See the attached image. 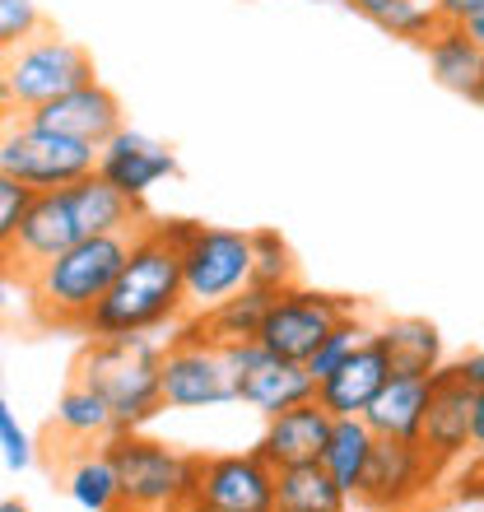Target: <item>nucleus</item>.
<instances>
[{"mask_svg":"<svg viewBox=\"0 0 484 512\" xmlns=\"http://www.w3.org/2000/svg\"><path fill=\"white\" fill-rule=\"evenodd\" d=\"M33 201H38V191L24 187L19 177L0 173V247L10 243L14 233H19V224L28 219V210H33Z\"/></svg>","mask_w":484,"mask_h":512,"instance_id":"obj_30","label":"nucleus"},{"mask_svg":"<svg viewBox=\"0 0 484 512\" xmlns=\"http://www.w3.org/2000/svg\"><path fill=\"white\" fill-rule=\"evenodd\" d=\"M331 429H336V415H331V410L312 396V401L294 405V410L270 415L252 452L266 461V466H275V471H289V466H312V461H322L326 443H331Z\"/></svg>","mask_w":484,"mask_h":512,"instance_id":"obj_15","label":"nucleus"},{"mask_svg":"<svg viewBox=\"0 0 484 512\" xmlns=\"http://www.w3.org/2000/svg\"><path fill=\"white\" fill-rule=\"evenodd\" d=\"M70 205H75V219H80L84 238H98V233H140L149 224L145 201H131L121 187H112L108 177H80L70 187Z\"/></svg>","mask_w":484,"mask_h":512,"instance_id":"obj_20","label":"nucleus"},{"mask_svg":"<svg viewBox=\"0 0 484 512\" xmlns=\"http://www.w3.org/2000/svg\"><path fill=\"white\" fill-rule=\"evenodd\" d=\"M438 480H443V471L433 466L429 452L419 443L377 438L373 461L363 471V485L354 494V503L373 512H419Z\"/></svg>","mask_w":484,"mask_h":512,"instance_id":"obj_10","label":"nucleus"},{"mask_svg":"<svg viewBox=\"0 0 484 512\" xmlns=\"http://www.w3.org/2000/svg\"><path fill=\"white\" fill-rule=\"evenodd\" d=\"M350 503L322 461L275 471V512H350Z\"/></svg>","mask_w":484,"mask_h":512,"instance_id":"obj_25","label":"nucleus"},{"mask_svg":"<svg viewBox=\"0 0 484 512\" xmlns=\"http://www.w3.org/2000/svg\"><path fill=\"white\" fill-rule=\"evenodd\" d=\"M84 233H80V219H75V205H70V187L61 191H38V201L28 210V219L19 224L10 243L0 247L5 256V275H19V284L33 275L38 266H47L52 256H61L66 247H75Z\"/></svg>","mask_w":484,"mask_h":512,"instance_id":"obj_14","label":"nucleus"},{"mask_svg":"<svg viewBox=\"0 0 484 512\" xmlns=\"http://www.w3.org/2000/svg\"><path fill=\"white\" fill-rule=\"evenodd\" d=\"M66 494L80 503L84 512H121V480H117V466H112V457L103 447L80 452V457L70 461Z\"/></svg>","mask_w":484,"mask_h":512,"instance_id":"obj_27","label":"nucleus"},{"mask_svg":"<svg viewBox=\"0 0 484 512\" xmlns=\"http://www.w3.org/2000/svg\"><path fill=\"white\" fill-rule=\"evenodd\" d=\"M419 447L429 452V461L443 475L457 471L466 457H475V387L461 382L452 373V364L433 373V401L429 415H424Z\"/></svg>","mask_w":484,"mask_h":512,"instance_id":"obj_13","label":"nucleus"},{"mask_svg":"<svg viewBox=\"0 0 484 512\" xmlns=\"http://www.w3.org/2000/svg\"><path fill=\"white\" fill-rule=\"evenodd\" d=\"M182 317H187L182 247L168 233V219H149L80 336H149V331H173Z\"/></svg>","mask_w":484,"mask_h":512,"instance_id":"obj_1","label":"nucleus"},{"mask_svg":"<svg viewBox=\"0 0 484 512\" xmlns=\"http://www.w3.org/2000/svg\"><path fill=\"white\" fill-rule=\"evenodd\" d=\"M233 368V387H238V401L252 405L256 415H280V410H294V405L312 401L317 396V378L308 373V364H294V359H275V354L261 345V340H247V345H233L224 350Z\"/></svg>","mask_w":484,"mask_h":512,"instance_id":"obj_11","label":"nucleus"},{"mask_svg":"<svg viewBox=\"0 0 484 512\" xmlns=\"http://www.w3.org/2000/svg\"><path fill=\"white\" fill-rule=\"evenodd\" d=\"M377 336V326H368L363 322V312L354 308V312H345V317H340L336 326H331V336L322 340V345H317V354H312L308 359V373L317 382L322 378H331V373H336L340 364H345V359H350V354H359L363 345H368V340Z\"/></svg>","mask_w":484,"mask_h":512,"instance_id":"obj_28","label":"nucleus"},{"mask_svg":"<svg viewBox=\"0 0 484 512\" xmlns=\"http://www.w3.org/2000/svg\"><path fill=\"white\" fill-rule=\"evenodd\" d=\"M28 122L38 126H52V131L61 135H75V140H84V145H108L112 135L121 131V103L117 94H112L108 84H84V89H75V94H61L56 103H42L38 112H28Z\"/></svg>","mask_w":484,"mask_h":512,"instance_id":"obj_17","label":"nucleus"},{"mask_svg":"<svg viewBox=\"0 0 484 512\" xmlns=\"http://www.w3.org/2000/svg\"><path fill=\"white\" fill-rule=\"evenodd\" d=\"M42 28L33 0H0V47H19Z\"/></svg>","mask_w":484,"mask_h":512,"instance_id":"obj_31","label":"nucleus"},{"mask_svg":"<svg viewBox=\"0 0 484 512\" xmlns=\"http://www.w3.org/2000/svg\"><path fill=\"white\" fill-rule=\"evenodd\" d=\"M424 56H429V75L443 84L447 94L471 98L475 84L484 80V47L461 24L438 28L429 38V47H424Z\"/></svg>","mask_w":484,"mask_h":512,"instance_id":"obj_24","label":"nucleus"},{"mask_svg":"<svg viewBox=\"0 0 484 512\" xmlns=\"http://www.w3.org/2000/svg\"><path fill=\"white\" fill-rule=\"evenodd\" d=\"M173 336H89V345L75 359V382L89 387L112 405L117 433L145 429L154 415H163V354Z\"/></svg>","mask_w":484,"mask_h":512,"instance_id":"obj_3","label":"nucleus"},{"mask_svg":"<svg viewBox=\"0 0 484 512\" xmlns=\"http://www.w3.org/2000/svg\"><path fill=\"white\" fill-rule=\"evenodd\" d=\"M94 56L80 42L61 38L52 28H38L33 38L19 47H5V66H0V98L5 112H38L42 103H56L61 94H75L84 84H94Z\"/></svg>","mask_w":484,"mask_h":512,"instance_id":"obj_4","label":"nucleus"},{"mask_svg":"<svg viewBox=\"0 0 484 512\" xmlns=\"http://www.w3.org/2000/svg\"><path fill=\"white\" fill-rule=\"evenodd\" d=\"M270 298H275L270 289H256V284H247L242 294L224 298V303H215V308L187 312V317L173 326V336L201 340V345H215V350H233V345H247V340L261 336V322H266Z\"/></svg>","mask_w":484,"mask_h":512,"instance_id":"obj_18","label":"nucleus"},{"mask_svg":"<svg viewBox=\"0 0 484 512\" xmlns=\"http://www.w3.org/2000/svg\"><path fill=\"white\" fill-rule=\"evenodd\" d=\"M377 345L391 359V373L433 378L443 368V336L424 317H391V322H382L377 326Z\"/></svg>","mask_w":484,"mask_h":512,"instance_id":"obj_23","label":"nucleus"},{"mask_svg":"<svg viewBox=\"0 0 484 512\" xmlns=\"http://www.w3.org/2000/svg\"><path fill=\"white\" fill-rule=\"evenodd\" d=\"M387 378H391V359L382 354V345H377V336H373L359 354H350L331 378L317 382V401L336 419H363V410L377 401V391L387 387Z\"/></svg>","mask_w":484,"mask_h":512,"instance_id":"obj_19","label":"nucleus"},{"mask_svg":"<svg viewBox=\"0 0 484 512\" xmlns=\"http://www.w3.org/2000/svg\"><path fill=\"white\" fill-rule=\"evenodd\" d=\"M233 401H238V387H233L224 350L182 336L168 340V354H163V405L168 410H215Z\"/></svg>","mask_w":484,"mask_h":512,"instance_id":"obj_12","label":"nucleus"},{"mask_svg":"<svg viewBox=\"0 0 484 512\" xmlns=\"http://www.w3.org/2000/svg\"><path fill=\"white\" fill-rule=\"evenodd\" d=\"M471 103H475V108H480V112H484V80H480V84H475V94H471Z\"/></svg>","mask_w":484,"mask_h":512,"instance_id":"obj_38","label":"nucleus"},{"mask_svg":"<svg viewBox=\"0 0 484 512\" xmlns=\"http://www.w3.org/2000/svg\"><path fill=\"white\" fill-rule=\"evenodd\" d=\"M103 452L117 466L121 480V512H177L187 499L191 480H196V461L177 447L149 438L145 429L112 433Z\"/></svg>","mask_w":484,"mask_h":512,"instance_id":"obj_6","label":"nucleus"},{"mask_svg":"<svg viewBox=\"0 0 484 512\" xmlns=\"http://www.w3.org/2000/svg\"><path fill=\"white\" fill-rule=\"evenodd\" d=\"M429 401H433V378L391 373L387 387L377 391V401L363 410V419H368V429H373L377 438H405V443H419Z\"/></svg>","mask_w":484,"mask_h":512,"instance_id":"obj_21","label":"nucleus"},{"mask_svg":"<svg viewBox=\"0 0 484 512\" xmlns=\"http://www.w3.org/2000/svg\"><path fill=\"white\" fill-rule=\"evenodd\" d=\"M173 173H177L173 149L159 145V140H149V135H140V131H131V126H121L108 145L98 149V177H108L112 187H121L131 201H145L149 191Z\"/></svg>","mask_w":484,"mask_h":512,"instance_id":"obj_16","label":"nucleus"},{"mask_svg":"<svg viewBox=\"0 0 484 512\" xmlns=\"http://www.w3.org/2000/svg\"><path fill=\"white\" fill-rule=\"evenodd\" d=\"M438 5H443V19H447V24H466L471 14L484 10V0H438Z\"/></svg>","mask_w":484,"mask_h":512,"instance_id":"obj_34","label":"nucleus"},{"mask_svg":"<svg viewBox=\"0 0 484 512\" xmlns=\"http://www.w3.org/2000/svg\"><path fill=\"white\" fill-rule=\"evenodd\" d=\"M0 512H28V503H19V499H5V503H0Z\"/></svg>","mask_w":484,"mask_h":512,"instance_id":"obj_37","label":"nucleus"},{"mask_svg":"<svg viewBox=\"0 0 484 512\" xmlns=\"http://www.w3.org/2000/svg\"><path fill=\"white\" fill-rule=\"evenodd\" d=\"M0 173L19 177L33 191H61L98 173V145H84L75 135L19 117L5 126V140H0Z\"/></svg>","mask_w":484,"mask_h":512,"instance_id":"obj_7","label":"nucleus"},{"mask_svg":"<svg viewBox=\"0 0 484 512\" xmlns=\"http://www.w3.org/2000/svg\"><path fill=\"white\" fill-rule=\"evenodd\" d=\"M373 447H377V433L368 429V419H336V429H331V443L322 452V466L336 475V485L345 494H359L363 485V471H368V461H373Z\"/></svg>","mask_w":484,"mask_h":512,"instance_id":"obj_26","label":"nucleus"},{"mask_svg":"<svg viewBox=\"0 0 484 512\" xmlns=\"http://www.w3.org/2000/svg\"><path fill=\"white\" fill-rule=\"evenodd\" d=\"M168 233L182 247L187 312L215 308L252 284V233L196 224V219H168Z\"/></svg>","mask_w":484,"mask_h":512,"instance_id":"obj_5","label":"nucleus"},{"mask_svg":"<svg viewBox=\"0 0 484 512\" xmlns=\"http://www.w3.org/2000/svg\"><path fill=\"white\" fill-rule=\"evenodd\" d=\"M140 233H98V238H80L61 256H52L47 266H38L24 280L28 308L42 326H66V331H84V322L94 317V308L108 298L112 280L121 275L126 256H131Z\"/></svg>","mask_w":484,"mask_h":512,"instance_id":"obj_2","label":"nucleus"},{"mask_svg":"<svg viewBox=\"0 0 484 512\" xmlns=\"http://www.w3.org/2000/svg\"><path fill=\"white\" fill-rule=\"evenodd\" d=\"M461 28H466V33H471V38L484 47V10H480V14H471V19H466V24H461Z\"/></svg>","mask_w":484,"mask_h":512,"instance_id":"obj_36","label":"nucleus"},{"mask_svg":"<svg viewBox=\"0 0 484 512\" xmlns=\"http://www.w3.org/2000/svg\"><path fill=\"white\" fill-rule=\"evenodd\" d=\"M117 433V419H112V405L98 396L89 382H75L56 396V410H52V438L70 447H103Z\"/></svg>","mask_w":484,"mask_h":512,"instance_id":"obj_22","label":"nucleus"},{"mask_svg":"<svg viewBox=\"0 0 484 512\" xmlns=\"http://www.w3.org/2000/svg\"><path fill=\"white\" fill-rule=\"evenodd\" d=\"M354 312V303L345 294H326V289H303V284H289L270 298L266 322H261V345H266L275 359H294V364H308L317 345L331 336V326Z\"/></svg>","mask_w":484,"mask_h":512,"instance_id":"obj_8","label":"nucleus"},{"mask_svg":"<svg viewBox=\"0 0 484 512\" xmlns=\"http://www.w3.org/2000/svg\"><path fill=\"white\" fill-rule=\"evenodd\" d=\"M452 373L480 391V387H484V345H480V350H466L461 359H452Z\"/></svg>","mask_w":484,"mask_h":512,"instance_id":"obj_33","label":"nucleus"},{"mask_svg":"<svg viewBox=\"0 0 484 512\" xmlns=\"http://www.w3.org/2000/svg\"><path fill=\"white\" fill-rule=\"evenodd\" d=\"M298 270H294V252L284 243L275 229H256L252 233V284L256 289H270V294H280L289 289Z\"/></svg>","mask_w":484,"mask_h":512,"instance_id":"obj_29","label":"nucleus"},{"mask_svg":"<svg viewBox=\"0 0 484 512\" xmlns=\"http://www.w3.org/2000/svg\"><path fill=\"white\" fill-rule=\"evenodd\" d=\"M475 466H480V471H484V461H475Z\"/></svg>","mask_w":484,"mask_h":512,"instance_id":"obj_39","label":"nucleus"},{"mask_svg":"<svg viewBox=\"0 0 484 512\" xmlns=\"http://www.w3.org/2000/svg\"><path fill=\"white\" fill-rule=\"evenodd\" d=\"M177 512H275V466L256 452L201 457Z\"/></svg>","mask_w":484,"mask_h":512,"instance_id":"obj_9","label":"nucleus"},{"mask_svg":"<svg viewBox=\"0 0 484 512\" xmlns=\"http://www.w3.org/2000/svg\"><path fill=\"white\" fill-rule=\"evenodd\" d=\"M0 457L10 471H28L33 466V443H28V433L19 429V419L5 401H0Z\"/></svg>","mask_w":484,"mask_h":512,"instance_id":"obj_32","label":"nucleus"},{"mask_svg":"<svg viewBox=\"0 0 484 512\" xmlns=\"http://www.w3.org/2000/svg\"><path fill=\"white\" fill-rule=\"evenodd\" d=\"M475 461H484V387L475 391Z\"/></svg>","mask_w":484,"mask_h":512,"instance_id":"obj_35","label":"nucleus"}]
</instances>
